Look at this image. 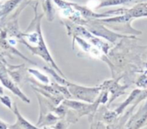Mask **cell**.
Returning a JSON list of instances; mask_svg holds the SVG:
<instances>
[{
  "label": "cell",
  "instance_id": "cell-9",
  "mask_svg": "<svg viewBox=\"0 0 147 129\" xmlns=\"http://www.w3.org/2000/svg\"><path fill=\"white\" fill-rule=\"evenodd\" d=\"M3 88L0 86V95H2V94H3Z\"/></svg>",
  "mask_w": 147,
  "mask_h": 129
},
{
  "label": "cell",
  "instance_id": "cell-5",
  "mask_svg": "<svg viewBox=\"0 0 147 129\" xmlns=\"http://www.w3.org/2000/svg\"><path fill=\"white\" fill-rule=\"evenodd\" d=\"M0 101L2 102V104L3 105H5L7 108H9V110H12V102L10 100V98L8 96H4V97H0Z\"/></svg>",
  "mask_w": 147,
  "mask_h": 129
},
{
  "label": "cell",
  "instance_id": "cell-4",
  "mask_svg": "<svg viewBox=\"0 0 147 129\" xmlns=\"http://www.w3.org/2000/svg\"><path fill=\"white\" fill-rule=\"evenodd\" d=\"M136 1H138V0H103L102 3H99L98 7L120 5V4H130Z\"/></svg>",
  "mask_w": 147,
  "mask_h": 129
},
{
  "label": "cell",
  "instance_id": "cell-7",
  "mask_svg": "<svg viewBox=\"0 0 147 129\" xmlns=\"http://www.w3.org/2000/svg\"><path fill=\"white\" fill-rule=\"evenodd\" d=\"M68 127V123L67 122H57V124L53 127L54 129H67Z\"/></svg>",
  "mask_w": 147,
  "mask_h": 129
},
{
  "label": "cell",
  "instance_id": "cell-6",
  "mask_svg": "<svg viewBox=\"0 0 147 129\" xmlns=\"http://www.w3.org/2000/svg\"><path fill=\"white\" fill-rule=\"evenodd\" d=\"M29 72L33 73L34 75H40V74L38 71H36V70H32V69H30ZM39 79L41 80V81H43V82H45V83H48V81H49V80H48L46 76H39Z\"/></svg>",
  "mask_w": 147,
  "mask_h": 129
},
{
  "label": "cell",
  "instance_id": "cell-3",
  "mask_svg": "<svg viewBox=\"0 0 147 129\" xmlns=\"http://www.w3.org/2000/svg\"><path fill=\"white\" fill-rule=\"evenodd\" d=\"M0 80H1V81L3 82V84L6 86V87H8L10 91H12L15 94H16L19 98H22V100H23L24 102H26V103H29V100L25 97V95L24 94H22V92H20V90L14 85V83L9 80V78L7 76V74H5V72L4 71H3V70H1L0 69Z\"/></svg>",
  "mask_w": 147,
  "mask_h": 129
},
{
  "label": "cell",
  "instance_id": "cell-8",
  "mask_svg": "<svg viewBox=\"0 0 147 129\" xmlns=\"http://www.w3.org/2000/svg\"><path fill=\"white\" fill-rule=\"evenodd\" d=\"M7 128H8V125L0 120V129H7Z\"/></svg>",
  "mask_w": 147,
  "mask_h": 129
},
{
  "label": "cell",
  "instance_id": "cell-2",
  "mask_svg": "<svg viewBox=\"0 0 147 129\" xmlns=\"http://www.w3.org/2000/svg\"><path fill=\"white\" fill-rule=\"evenodd\" d=\"M14 114L16 116V122L14 125H9V129H40L36 126L32 125L29 122H28L19 112L17 106L14 104Z\"/></svg>",
  "mask_w": 147,
  "mask_h": 129
},
{
  "label": "cell",
  "instance_id": "cell-1",
  "mask_svg": "<svg viewBox=\"0 0 147 129\" xmlns=\"http://www.w3.org/2000/svg\"><path fill=\"white\" fill-rule=\"evenodd\" d=\"M69 90L74 97L87 102H92L98 92V90L96 88H85L71 84H69Z\"/></svg>",
  "mask_w": 147,
  "mask_h": 129
}]
</instances>
